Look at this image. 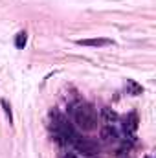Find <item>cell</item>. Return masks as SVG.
<instances>
[{
  "instance_id": "8",
  "label": "cell",
  "mask_w": 156,
  "mask_h": 158,
  "mask_svg": "<svg viewBox=\"0 0 156 158\" xmlns=\"http://www.w3.org/2000/svg\"><path fill=\"white\" fill-rule=\"evenodd\" d=\"M127 90H129V94H132V96H140V94H143L142 85H138L134 79H127Z\"/></svg>"
},
{
  "instance_id": "7",
  "label": "cell",
  "mask_w": 156,
  "mask_h": 158,
  "mask_svg": "<svg viewBox=\"0 0 156 158\" xmlns=\"http://www.w3.org/2000/svg\"><path fill=\"white\" fill-rule=\"evenodd\" d=\"M101 116H103L105 125H114L117 121V114L110 109V107H103V109H101Z\"/></svg>"
},
{
  "instance_id": "1",
  "label": "cell",
  "mask_w": 156,
  "mask_h": 158,
  "mask_svg": "<svg viewBox=\"0 0 156 158\" xmlns=\"http://www.w3.org/2000/svg\"><path fill=\"white\" fill-rule=\"evenodd\" d=\"M70 112H72L74 123L81 131H94L97 127V114H96V109L90 103L77 101L70 107Z\"/></svg>"
},
{
  "instance_id": "5",
  "label": "cell",
  "mask_w": 156,
  "mask_h": 158,
  "mask_svg": "<svg viewBox=\"0 0 156 158\" xmlns=\"http://www.w3.org/2000/svg\"><path fill=\"white\" fill-rule=\"evenodd\" d=\"M79 46H92V48H103V46H112L114 42L110 39L105 37H97V39H79L77 40Z\"/></svg>"
},
{
  "instance_id": "4",
  "label": "cell",
  "mask_w": 156,
  "mask_h": 158,
  "mask_svg": "<svg viewBox=\"0 0 156 158\" xmlns=\"http://www.w3.org/2000/svg\"><path fill=\"white\" fill-rule=\"evenodd\" d=\"M136 129H138V116H136L134 112H130V114L125 118V121H123V131H125L127 138H134Z\"/></svg>"
},
{
  "instance_id": "3",
  "label": "cell",
  "mask_w": 156,
  "mask_h": 158,
  "mask_svg": "<svg viewBox=\"0 0 156 158\" xmlns=\"http://www.w3.org/2000/svg\"><path fill=\"white\" fill-rule=\"evenodd\" d=\"M74 147H76V151L81 153L83 156H96L97 153H99V145H97V142H94V140H88V138H76L74 140V143H72Z\"/></svg>"
},
{
  "instance_id": "11",
  "label": "cell",
  "mask_w": 156,
  "mask_h": 158,
  "mask_svg": "<svg viewBox=\"0 0 156 158\" xmlns=\"http://www.w3.org/2000/svg\"><path fill=\"white\" fill-rule=\"evenodd\" d=\"M61 158H79V156H77V155H74V153H64Z\"/></svg>"
},
{
  "instance_id": "2",
  "label": "cell",
  "mask_w": 156,
  "mask_h": 158,
  "mask_svg": "<svg viewBox=\"0 0 156 158\" xmlns=\"http://www.w3.org/2000/svg\"><path fill=\"white\" fill-rule=\"evenodd\" d=\"M50 129H51L53 140L57 143H61V145L74 143V140L77 138V132H76L74 125L64 118L63 114H59V112H53L51 114V125H50Z\"/></svg>"
},
{
  "instance_id": "6",
  "label": "cell",
  "mask_w": 156,
  "mask_h": 158,
  "mask_svg": "<svg viewBox=\"0 0 156 158\" xmlns=\"http://www.w3.org/2000/svg\"><path fill=\"white\" fill-rule=\"evenodd\" d=\"M101 138L105 140V142H109V143H114L119 140V134H117L116 127L114 125H105L103 129H101Z\"/></svg>"
},
{
  "instance_id": "12",
  "label": "cell",
  "mask_w": 156,
  "mask_h": 158,
  "mask_svg": "<svg viewBox=\"0 0 156 158\" xmlns=\"http://www.w3.org/2000/svg\"><path fill=\"white\" fill-rule=\"evenodd\" d=\"M147 158H151V156H147Z\"/></svg>"
},
{
  "instance_id": "10",
  "label": "cell",
  "mask_w": 156,
  "mask_h": 158,
  "mask_svg": "<svg viewBox=\"0 0 156 158\" xmlns=\"http://www.w3.org/2000/svg\"><path fill=\"white\" fill-rule=\"evenodd\" d=\"M2 107H4V110H6V116L9 119V123H11V121H13V116H11V109H9V105H7L6 99H2Z\"/></svg>"
},
{
  "instance_id": "9",
  "label": "cell",
  "mask_w": 156,
  "mask_h": 158,
  "mask_svg": "<svg viewBox=\"0 0 156 158\" xmlns=\"http://www.w3.org/2000/svg\"><path fill=\"white\" fill-rule=\"evenodd\" d=\"M26 42H28V33H26V31H18L17 37H15V46H17L18 50H22V48L26 46Z\"/></svg>"
}]
</instances>
